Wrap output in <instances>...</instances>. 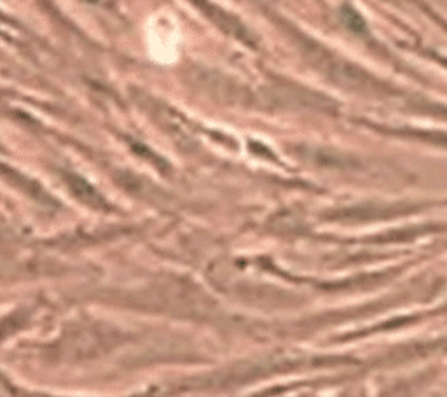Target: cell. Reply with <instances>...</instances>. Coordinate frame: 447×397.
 Listing matches in <instances>:
<instances>
[{
    "instance_id": "cell-1",
    "label": "cell",
    "mask_w": 447,
    "mask_h": 397,
    "mask_svg": "<svg viewBox=\"0 0 447 397\" xmlns=\"http://www.w3.org/2000/svg\"><path fill=\"white\" fill-rule=\"evenodd\" d=\"M150 44H152V56H156L157 60H175L177 53H179V37L175 36V25H168L161 18L154 21Z\"/></svg>"
}]
</instances>
